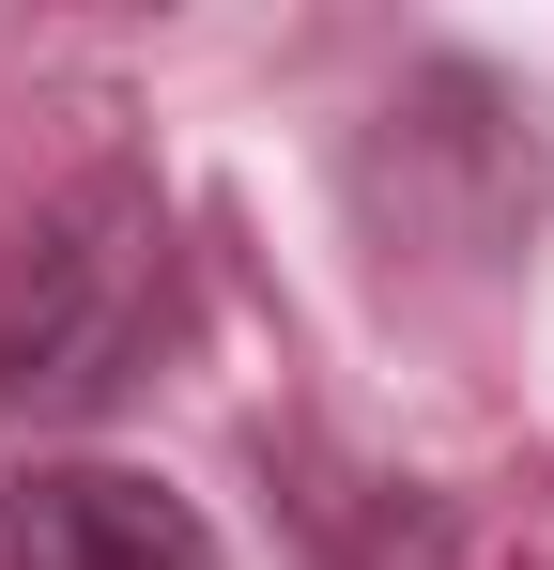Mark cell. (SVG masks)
I'll use <instances>...</instances> for the list:
<instances>
[{
	"mask_svg": "<svg viewBox=\"0 0 554 570\" xmlns=\"http://www.w3.org/2000/svg\"><path fill=\"white\" fill-rule=\"evenodd\" d=\"M185 324V247L139 170H78L0 247V401L16 416H108Z\"/></svg>",
	"mask_w": 554,
	"mask_h": 570,
	"instance_id": "6da1fadb",
	"label": "cell"
},
{
	"mask_svg": "<svg viewBox=\"0 0 554 570\" xmlns=\"http://www.w3.org/2000/svg\"><path fill=\"white\" fill-rule=\"evenodd\" d=\"M0 570H216V524L139 463H31L0 493Z\"/></svg>",
	"mask_w": 554,
	"mask_h": 570,
	"instance_id": "7a4b0ae2",
	"label": "cell"
}]
</instances>
